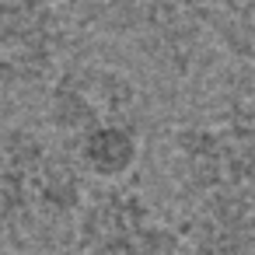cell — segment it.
Instances as JSON below:
<instances>
[{"label": "cell", "instance_id": "cell-1", "mask_svg": "<svg viewBox=\"0 0 255 255\" xmlns=\"http://www.w3.org/2000/svg\"><path fill=\"white\" fill-rule=\"evenodd\" d=\"M88 203L84 171L74 150L49 143L32 129L0 136V220L53 224L81 213Z\"/></svg>", "mask_w": 255, "mask_h": 255}, {"label": "cell", "instance_id": "cell-2", "mask_svg": "<svg viewBox=\"0 0 255 255\" xmlns=\"http://www.w3.org/2000/svg\"><path fill=\"white\" fill-rule=\"evenodd\" d=\"M171 164L192 199L255 189V109L178 126L171 133Z\"/></svg>", "mask_w": 255, "mask_h": 255}, {"label": "cell", "instance_id": "cell-3", "mask_svg": "<svg viewBox=\"0 0 255 255\" xmlns=\"http://www.w3.org/2000/svg\"><path fill=\"white\" fill-rule=\"evenodd\" d=\"M77 248L84 255H178L182 234L154 213L140 189L105 185L77 213Z\"/></svg>", "mask_w": 255, "mask_h": 255}, {"label": "cell", "instance_id": "cell-4", "mask_svg": "<svg viewBox=\"0 0 255 255\" xmlns=\"http://www.w3.org/2000/svg\"><path fill=\"white\" fill-rule=\"evenodd\" d=\"M133 105H136V88L123 70L77 63L53 77L46 95V123L56 133L77 140L102 123L129 119Z\"/></svg>", "mask_w": 255, "mask_h": 255}, {"label": "cell", "instance_id": "cell-5", "mask_svg": "<svg viewBox=\"0 0 255 255\" xmlns=\"http://www.w3.org/2000/svg\"><path fill=\"white\" fill-rule=\"evenodd\" d=\"M67 46L63 11L49 4H0V84L21 88L49 77Z\"/></svg>", "mask_w": 255, "mask_h": 255}, {"label": "cell", "instance_id": "cell-6", "mask_svg": "<svg viewBox=\"0 0 255 255\" xmlns=\"http://www.w3.org/2000/svg\"><path fill=\"white\" fill-rule=\"evenodd\" d=\"M178 234L192 255H255V189L192 199Z\"/></svg>", "mask_w": 255, "mask_h": 255}, {"label": "cell", "instance_id": "cell-7", "mask_svg": "<svg viewBox=\"0 0 255 255\" xmlns=\"http://www.w3.org/2000/svg\"><path fill=\"white\" fill-rule=\"evenodd\" d=\"M70 150L84 175L105 185H123V178L140 164L143 147H140V129L133 126V119H116L77 136Z\"/></svg>", "mask_w": 255, "mask_h": 255}, {"label": "cell", "instance_id": "cell-8", "mask_svg": "<svg viewBox=\"0 0 255 255\" xmlns=\"http://www.w3.org/2000/svg\"><path fill=\"white\" fill-rule=\"evenodd\" d=\"M196 18L213 32V39L238 60L255 63V0L252 4H217L196 7Z\"/></svg>", "mask_w": 255, "mask_h": 255}]
</instances>
